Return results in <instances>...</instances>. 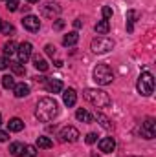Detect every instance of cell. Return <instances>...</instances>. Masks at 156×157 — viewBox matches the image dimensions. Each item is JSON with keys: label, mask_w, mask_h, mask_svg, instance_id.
<instances>
[{"label": "cell", "mask_w": 156, "mask_h": 157, "mask_svg": "<svg viewBox=\"0 0 156 157\" xmlns=\"http://www.w3.org/2000/svg\"><path fill=\"white\" fill-rule=\"evenodd\" d=\"M112 48H114V40H110L109 37H105V35L94 39L92 44H90V49H92L94 53H107V51H110Z\"/></svg>", "instance_id": "5b68a950"}, {"label": "cell", "mask_w": 156, "mask_h": 157, "mask_svg": "<svg viewBox=\"0 0 156 157\" xmlns=\"http://www.w3.org/2000/svg\"><path fill=\"white\" fill-rule=\"evenodd\" d=\"M83 95H84V99H86L88 102H92L96 108H107V106L112 104V99L109 97V93L103 91V90H97V88H86V90L83 91Z\"/></svg>", "instance_id": "7a4b0ae2"}, {"label": "cell", "mask_w": 156, "mask_h": 157, "mask_svg": "<svg viewBox=\"0 0 156 157\" xmlns=\"http://www.w3.org/2000/svg\"><path fill=\"white\" fill-rule=\"evenodd\" d=\"M37 146H39V148H44V150H48V148L53 146V143H51V139L40 135V137H37Z\"/></svg>", "instance_id": "cb8c5ba5"}, {"label": "cell", "mask_w": 156, "mask_h": 157, "mask_svg": "<svg viewBox=\"0 0 156 157\" xmlns=\"http://www.w3.org/2000/svg\"><path fill=\"white\" fill-rule=\"evenodd\" d=\"M59 115V104L55 99H50V97H44L37 102V108H35V117L39 119L40 122H51L53 119Z\"/></svg>", "instance_id": "6da1fadb"}, {"label": "cell", "mask_w": 156, "mask_h": 157, "mask_svg": "<svg viewBox=\"0 0 156 157\" xmlns=\"http://www.w3.org/2000/svg\"><path fill=\"white\" fill-rule=\"evenodd\" d=\"M79 42V35H77V31H70L68 35H64L63 37V46H76Z\"/></svg>", "instance_id": "2e32d148"}, {"label": "cell", "mask_w": 156, "mask_h": 157, "mask_svg": "<svg viewBox=\"0 0 156 157\" xmlns=\"http://www.w3.org/2000/svg\"><path fill=\"white\" fill-rule=\"evenodd\" d=\"M94 29H96L97 35H107V33L110 31V24H109V20H99Z\"/></svg>", "instance_id": "ac0fdd59"}, {"label": "cell", "mask_w": 156, "mask_h": 157, "mask_svg": "<svg viewBox=\"0 0 156 157\" xmlns=\"http://www.w3.org/2000/svg\"><path fill=\"white\" fill-rule=\"evenodd\" d=\"M7 128H9V132H22V130H24V121H22V119H18V117L9 119Z\"/></svg>", "instance_id": "9a60e30c"}, {"label": "cell", "mask_w": 156, "mask_h": 157, "mask_svg": "<svg viewBox=\"0 0 156 157\" xmlns=\"http://www.w3.org/2000/svg\"><path fill=\"white\" fill-rule=\"evenodd\" d=\"M15 51H17V44H15L13 40H9V42H6V44H4V53H6L7 57H9V55H13Z\"/></svg>", "instance_id": "4316f807"}, {"label": "cell", "mask_w": 156, "mask_h": 157, "mask_svg": "<svg viewBox=\"0 0 156 157\" xmlns=\"http://www.w3.org/2000/svg\"><path fill=\"white\" fill-rule=\"evenodd\" d=\"M140 17V13L138 11H134V9H130L129 13H127V31L130 33L132 29H134V22H136V18Z\"/></svg>", "instance_id": "e0dca14e"}, {"label": "cell", "mask_w": 156, "mask_h": 157, "mask_svg": "<svg viewBox=\"0 0 156 157\" xmlns=\"http://www.w3.org/2000/svg\"><path fill=\"white\" fill-rule=\"evenodd\" d=\"M44 49H46V53H48L50 57H53V55H55V46H51V44H48V46H46Z\"/></svg>", "instance_id": "d6a6232c"}, {"label": "cell", "mask_w": 156, "mask_h": 157, "mask_svg": "<svg viewBox=\"0 0 156 157\" xmlns=\"http://www.w3.org/2000/svg\"><path fill=\"white\" fill-rule=\"evenodd\" d=\"M96 119H97V122H99V124H101L105 130H112V128H114V124L110 122V119L105 117L103 113H97V115H96Z\"/></svg>", "instance_id": "7402d4cb"}, {"label": "cell", "mask_w": 156, "mask_h": 157, "mask_svg": "<svg viewBox=\"0 0 156 157\" xmlns=\"http://www.w3.org/2000/svg\"><path fill=\"white\" fill-rule=\"evenodd\" d=\"M0 124H2V113H0Z\"/></svg>", "instance_id": "f35d334b"}, {"label": "cell", "mask_w": 156, "mask_h": 157, "mask_svg": "<svg viewBox=\"0 0 156 157\" xmlns=\"http://www.w3.org/2000/svg\"><path fill=\"white\" fill-rule=\"evenodd\" d=\"M33 66H35L39 71H46V70L50 68V66H48V62H46L42 57H39V55H37V57H33Z\"/></svg>", "instance_id": "603a6c76"}, {"label": "cell", "mask_w": 156, "mask_h": 157, "mask_svg": "<svg viewBox=\"0 0 156 157\" xmlns=\"http://www.w3.org/2000/svg\"><path fill=\"white\" fill-rule=\"evenodd\" d=\"M76 119L81 121V122H92V121H94V117H92L86 110H83V108H79L77 112H76Z\"/></svg>", "instance_id": "d6986e66"}, {"label": "cell", "mask_w": 156, "mask_h": 157, "mask_svg": "<svg viewBox=\"0 0 156 157\" xmlns=\"http://www.w3.org/2000/svg\"><path fill=\"white\" fill-rule=\"evenodd\" d=\"M101 13H103V20H109V18L112 17V7H109V6H105Z\"/></svg>", "instance_id": "4dcf8cb0"}, {"label": "cell", "mask_w": 156, "mask_h": 157, "mask_svg": "<svg viewBox=\"0 0 156 157\" xmlns=\"http://www.w3.org/2000/svg\"><path fill=\"white\" fill-rule=\"evenodd\" d=\"M44 84H46V90H48L50 93H59V91L63 90V82H61V78H48Z\"/></svg>", "instance_id": "4fadbf2b"}, {"label": "cell", "mask_w": 156, "mask_h": 157, "mask_svg": "<svg viewBox=\"0 0 156 157\" xmlns=\"http://www.w3.org/2000/svg\"><path fill=\"white\" fill-rule=\"evenodd\" d=\"M28 2H31V4H33V2H39V0H28Z\"/></svg>", "instance_id": "74e56055"}, {"label": "cell", "mask_w": 156, "mask_h": 157, "mask_svg": "<svg viewBox=\"0 0 156 157\" xmlns=\"http://www.w3.org/2000/svg\"><path fill=\"white\" fill-rule=\"evenodd\" d=\"M2 86H4L6 90H13V86H15V77H13V75H4V77H2Z\"/></svg>", "instance_id": "d4e9b609"}, {"label": "cell", "mask_w": 156, "mask_h": 157, "mask_svg": "<svg viewBox=\"0 0 156 157\" xmlns=\"http://www.w3.org/2000/svg\"><path fill=\"white\" fill-rule=\"evenodd\" d=\"M22 152H24V144H22V143H13V144L9 146V154L13 157H20Z\"/></svg>", "instance_id": "ffe728a7"}, {"label": "cell", "mask_w": 156, "mask_h": 157, "mask_svg": "<svg viewBox=\"0 0 156 157\" xmlns=\"http://www.w3.org/2000/svg\"><path fill=\"white\" fill-rule=\"evenodd\" d=\"M59 137H61L63 143H76L79 137H81V133H79L77 128H74V126H64L59 132Z\"/></svg>", "instance_id": "8992f818"}, {"label": "cell", "mask_w": 156, "mask_h": 157, "mask_svg": "<svg viewBox=\"0 0 156 157\" xmlns=\"http://www.w3.org/2000/svg\"><path fill=\"white\" fill-rule=\"evenodd\" d=\"M31 53H33V46L30 42H22L18 44V49H17V55H18V62L24 64L31 59Z\"/></svg>", "instance_id": "9c48e42d"}, {"label": "cell", "mask_w": 156, "mask_h": 157, "mask_svg": "<svg viewBox=\"0 0 156 157\" xmlns=\"http://www.w3.org/2000/svg\"><path fill=\"white\" fill-rule=\"evenodd\" d=\"M9 66H11V70H13L15 75H24V73H26V68H24L20 62H9Z\"/></svg>", "instance_id": "484cf974"}, {"label": "cell", "mask_w": 156, "mask_h": 157, "mask_svg": "<svg viewBox=\"0 0 156 157\" xmlns=\"http://www.w3.org/2000/svg\"><path fill=\"white\" fill-rule=\"evenodd\" d=\"M136 90H138V93H140V95H143V97L153 95V91H154V77H153V73L143 71V73L138 77Z\"/></svg>", "instance_id": "277c9868"}, {"label": "cell", "mask_w": 156, "mask_h": 157, "mask_svg": "<svg viewBox=\"0 0 156 157\" xmlns=\"http://www.w3.org/2000/svg\"><path fill=\"white\" fill-rule=\"evenodd\" d=\"M114 148H116V141H114L112 137H103V139L99 141V150H101L103 154H112Z\"/></svg>", "instance_id": "7c38bea8"}, {"label": "cell", "mask_w": 156, "mask_h": 157, "mask_svg": "<svg viewBox=\"0 0 156 157\" xmlns=\"http://www.w3.org/2000/svg\"><path fill=\"white\" fill-rule=\"evenodd\" d=\"M6 2H7V6H6V7H7V11H17V9H18V6H20V4H18V0H6Z\"/></svg>", "instance_id": "f1b7e54d"}, {"label": "cell", "mask_w": 156, "mask_h": 157, "mask_svg": "<svg viewBox=\"0 0 156 157\" xmlns=\"http://www.w3.org/2000/svg\"><path fill=\"white\" fill-rule=\"evenodd\" d=\"M81 26H83V22H81V18H76V20H74V28H76V29H79Z\"/></svg>", "instance_id": "d590c367"}, {"label": "cell", "mask_w": 156, "mask_h": 157, "mask_svg": "<svg viewBox=\"0 0 156 157\" xmlns=\"http://www.w3.org/2000/svg\"><path fill=\"white\" fill-rule=\"evenodd\" d=\"M7 139H9V133H7V132H2V130H0V143H6Z\"/></svg>", "instance_id": "e575fe53"}, {"label": "cell", "mask_w": 156, "mask_h": 157, "mask_svg": "<svg viewBox=\"0 0 156 157\" xmlns=\"http://www.w3.org/2000/svg\"><path fill=\"white\" fill-rule=\"evenodd\" d=\"M7 66H9V60L6 57H0V70H6Z\"/></svg>", "instance_id": "836d02e7"}, {"label": "cell", "mask_w": 156, "mask_h": 157, "mask_svg": "<svg viewBox=\"0 0 156 157\" xmlns=\"http://www.w3.org/2000/svg\"><path fill=\"white\" fill-rule=\"evenodd\" d=\"M64 26H66V22H64V20H61V18L53 22V29H55V31H61V29H63Z\"/></svg>", "instance_id": "1f68e13d"}, {"label": "cell", "mask_w": 156, "mask_h": 157, "mask_svg": "<svg viewBox=\"0 0 156 157\" xmlns=\"http://www.w3.org/2000/svg\"><path fill=\"white\" fill-rule=\"evenodd\" d=\"M0 33H2V35H13V33H15L13 24H9V22H6V20H0Z\"/></svg>", "instance_id": "44dd1931"}, {"label": "cell", "mask_w": 156, "mask_h": 157, "mask_svg": "<svg viewBox=\"0 0 156 157\" xmlns=\"http://www.w3.org/2000/svg\"><path fill=\"white\" fill-rule=\"evenodd\" d=\"M94 80L97 82V84H101V86H107V84H112V80H114V73H112V68L109 66V64H105V62H101V64H97L96 68H94Z\"/></svg>", "instance_id": "3957f363"}, {"label": "cell", "mask_w": 156, "mask_h": 157, "mask_svg": "<svg viewBox=\"0 0 156 157\" xmlns=\"http://www.w3.org/2000/svg\"><path fill=\"white\" fill-rule=\"evenodd\" d=\"M63 102H64V106H68V108L76 106V102H77V93H76L74 88L64 90V93H63Z\"/></svg>", "instance_id": "8fae6325"}, {"label": "cell", "mask_w": 156, "mask_h": 157, "mask_svg": "<svg viewBox=\"0 0 156 157\" xmlns=\"http://www.w3.org/2000/svg\"><path fill=\"white\" fill-rule=\"evenodd\" d=\"M140 133H142V137H143V139H154V135H156V122H154V119H153V117L145 119V122L142 124Z\"/></svg>", "instance_id": "ba28073f"}, {"label": "cell", "mask_w": 156, "mask_h": 157, "mask_svg": "<svg viewBox=\"0 0 156 157\" xmlns=\"http://www.w3.org/2000/svg\"><path fill=\"white\" fill-rule=\"evenodd\" d=\"M63 64H64V62H63V60H55V66H57V68H61V66H63Z\"/></svg>", "instance_id": "8d00e7d4"}, {"label": "cell", "mask_w": 156, "mask_h": 157, "mask_svg": "<svg viewBox=\"0 0 156 157\" xmlns=\"http://www.w3.org/2000/svg\"><path fill=\"white\" fill-rule=\"evenodd\" d=\"M13 93H15V97L22 99V97L30 95V86H28V84H24V82H18V84H15V86H13Z\"/></svg>", "instance_id": "5bb4252c"}, {"label": "cell", "mask_w": 156, "mask_h": 157, "mask_svg": "<svg viewBox=\"0 0 156 157\" xmlns=\"http://www.w3.org/2000/svg\"><path fill=\"white\" fill-rule=\"evenodd\" d=\"M22 26H24V29H28V31H31V33L39 31L40 29L39 17H35V15H28V17H24V18H22Z\"/></svg>", "instance_id": "30bf717a"}, {"label": "cell", "mask_w": 156, "mask_h": 157, "mask_svg": "<svg viewBox=\"0 0 156 157\" xmlns=\"http://www.w3.org/2000/svg\"><path fill=\"white\" fill-rule=\"evenodd\" d=\"M84 141H86V144H94V143L97 141V135H96L94 132H90V133H86V137H84Z\"/></svg>", "instance_id": "f546056e"}, {"label": "cell", "mask_w": 156, "mask_h": 157, "mask_svg": "<svg viewBox=\"0 0 156 157\" xmlns=\"http://www.w3.org/2000/svg\"><path fill=\"white\" fill-rule=\"evenodd\" d=\"M20 157H37V148L31 146V144L24 146V152H22V155Z\"/></svg>", "instance_id": "83f0119b"}, {"label": "cell", "mask_w": 156, "mask_h": 157, "mask_svg": "<svg viewBox=\"0 0 156 157\" xmlns=\"http://www.w3.org/2000/svg\"><path fill=\"white\" fill-rule=\"evenodd\" d=\"M40 15L46 17V18H55L61 15V6L55 4V2H46L42 7H40Z\"/></svg>", "instance_id": "52a82bcc"}]
</instances>
